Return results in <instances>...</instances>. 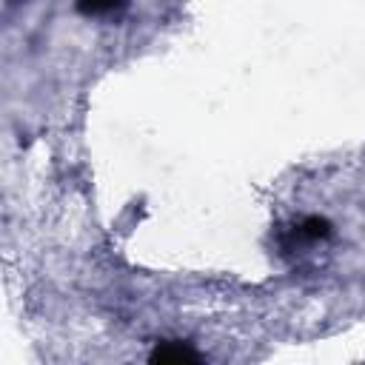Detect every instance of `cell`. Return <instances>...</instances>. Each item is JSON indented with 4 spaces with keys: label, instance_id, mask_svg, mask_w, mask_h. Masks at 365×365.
I'll use <instances>...</instances> for the list:
<instances>
[{
    "label": "cell",
    "instance_id": "cell-1",
    "mask_svg": "<svg viewBox=\"0 0 365 365\" xmlns=\"http://www.w3.org/2000/svg\"><path fill=\"white\" fill-rule=\"evenodd\" d=\"M151 362H160V365H180V362H197L200 354L185 345V342H177V339H165V342H157L154 351L148 354Z\"/></svg>",
    "mask_w": 365,
    "mask_h": 365
},
{
    "label": "cell",
    "instance_id": "cell-2",
    "mask_svg": "<svg viewBox=\"0 0 365 365\" xmlns=\"http://www.w3.org/2000/svg\"><path fill=\"white\" fill-rule=\"evenodd\" d=\"M74 6L86 17H108V14L123 11L128 6V0H74Z\"/></svg>",
    "mask_w": 365,
    "mask_h": 365
},
{
    "label": "cell",
    "instance_id": "cell-3",
    "mask_svg": "<svg viewBox=\"0 0 365 365\" xmlns=\"http://www.w3.org/2000/svg\"><path fill=\"white\" fill-rule=\"evenodd\" d=\"M299 240H325V237H331V222L325 220V217H305L299 225H297V231H294Z\"/></svg>",
    "mask_w": 365,
    "mask_h": 365
},
{
    "label": "cell",
    "instance_id": "cell-4",
    "mask_svg": "<svg viewBox=\"0 0 365 365\" xmlns=\"http://www.w3.org/2000/svg\"><path fill=\"white\" fill-rule=\"evenodd\" d=\"M11 3H17V0H11Z\"/></svg>",
    "mask_w": 365,
    "mask_h": 365
}]
</instances>
